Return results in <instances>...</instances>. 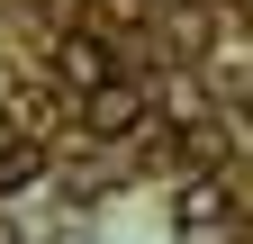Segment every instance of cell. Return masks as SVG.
Here are the masks:
<instances>
[{
  "label": "cell",
  "mask_w": 253,
  "mask_h": 244,
  "mask_svg": "<svg viewBox=\"0 0 253 244\" xmlns=\"http://www.w3.org/2000/svg\"><path fill=\"white\" fill-rule=\"evenodd\" d=\"M136 127H145V90H136V81H118V73H109V81H90V90H82V136L118 145V136H136Z\"/></svg>",
  "instance_id": "1"
},
{
  "label": "cell",
  "mask_w": 253,
  "mask_h": 244,
  "mask_svg": "<svg viewBox=\"0 0 253 244\" xmlns=\"http://www.w3.org/2000/svg\"><path fill=\"white\" fill-rule=\"evenodd\" d=\"M172 217H181V244H208V235L226 244V235H235V208H226V181H190Z\"/></svg>",
  "instance_id": "2"
},
{
  "label": "cell",
  "mask_w": 253,
  "mask_h": 244,
  "mask_svg": "<svg viewBox=\"0 0 253 244\" xmlns=\"http://www.w3.org/2000/svg\"><path fill=\"white\" fill-rule=\"evenodd\" d=\"M109 73H118V64H109V45H100V37H82V27H63V37H54V81L73 90V100H82L90 81H109Z\"/></svg>",
  "instance_id": "3"
},
{
  "label": "cell",
  "mask_w": 253,
  "mask_h": 244,
  "mask_svg": "<svg viewBox=\"0 0 253 244\" xmlns=\"http://www.w3.org/2000/svg\"><path fill=\"white\" fill-rule=\"evenodd\" d=\"M208 81H226V90H253V45H208Z\"/></svg>",
  "instance_id": "4"
},
{
  "label": "cell",
  "mask_w": 253,
  "mask_h": 244,
  "mask_svg": "<svg viewBox=\"0 0 253 244\" xmlns=\"http://www.w3.org/2000/svg\"><path fill=\"white\" fill-rule=\"evenodd\" d=\"M181 154H190V163H226V127H190Z\"/></svg>",
  "instance_id": "5"
},
{
  "label": "cell",
  "mask_w": 253,
  "mask_h": 244,
  "mask_svg": "<svg viewBox=\"0 0 253 244\" xmlns=\"http://www.w3.org/2000/svg\"><path fill=\"white\" fill-rule=\"evenodd\" d=\"M244 100H253V90H244ZM244 118H253V109H244Z\"/></svg>",
  "instance_id": "6"
}]
</instances>
